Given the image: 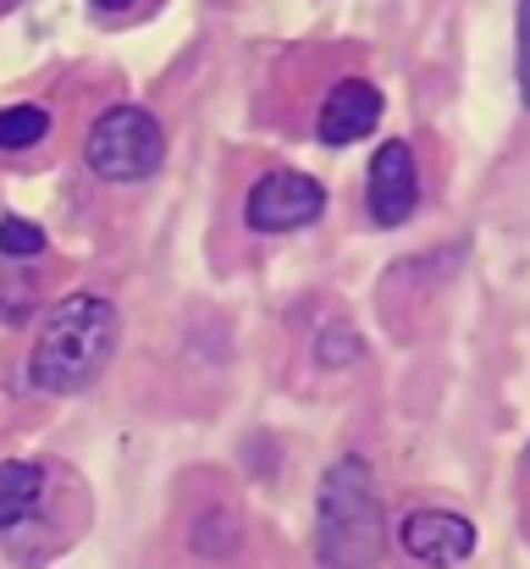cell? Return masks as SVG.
Wrapping results in <instances>:
<instances>
[{"instance_id":"6da1fadb","label":"cell","mask_w":530,"mask_h":569,"mask_svg":"<svg viewBox=\"0 0 530 569\" xmlns=\"http://www.w3.org/2000/svg\"><path fill=\"white\" fill-rule=\"evenodd\" d=\"M122 338V316L100 293H72L44 310L33 355H28V387L33 392H83L111 366Z\"/></svg>"},{"instance_id":"7a4b0ae2","label":"cell","mask_w":530,"mask_h":569,"mask_svg":"<svg viewBox=\"0 0 530 569\" xmlns=\"http://www.w3.org/2000/svg\"><path fill=\"white\" fill-rule=\"evenodd\" d=\"M387 553V515L364 459L343 453L316 492V559L327 569H376Z\"/></svg>"},{"instance_id":"3957f363","label":"cell","mask_w":530,"mask_h":569,"mask_svg":"<svg viewBox=\"0 0 530 569\" xmlns=\"http://www.w3.org/2000/svg\"><path fill=\"white\" fill-rule=\"evenodd\" d=\"M83 161L100 183H139L167 161V133L144 106H111L89 139H83Z\"/></svg>"},{"instance_id":"277c9868","label":"cell","mask_w":530,"mask_h":569,"mask_svg":"<svg viewBox=\"0 0 530 569\" xmlns=\"http://www.w3.org/2000/svg\"><path fill=\"white\" fill-rule=\"evenodd\" d=\"M321 210H327V189L310 172H266L243 199V221L254 232H293L310 227Z\"/></svg>"},{"instance_id":"5b68a950","label":"cell","mask_w":530,"mask_h":569,"mask_svg":"<svg viewBox=\"0 0 530 569\" xmlns=\"http://www.w3.org/2000/svg\"><path fill=\"white\" fill-rule=\"evenodd\" d=\"M364 204H370V221L376 227H403L414 216V204H420V167H414V150L403 139H387L370 156Z\"/></svg>"},{"instance_id":"8992f818","label":"cell","mask_w":530,"mask_h":569,"mask_svg":"<svg viewBox=\"0 0 530 569\" xmlns=\"http://www.w3.org/2000/svg\"><path fill=\"white\" fill-rule=\"evenodd\" d=\"M398 542H403L409 559H420V565H431V569H448L476 553V526L464 515H453V509H414L398 526Z\"/></svg>"},{"instance_id":"52a82bcc","label":"cell","mask_w":530,"mask_h":569,"mask_svg":"<svg viewBox=\"0 0 530 569\" xmlns=\"http://www.w3.org/2000/svg\"><path fill=\"white\" fill-rule=\"evenodd\" d=\"M381 122V89L364 83V78H343L332 83V94L321 100V117H316V139L343 150L353 139H370Z\"/></svg>"},{"instance_id":"ba28073f","label":"cell","mask_w":530,"mask_h":569,"mask_svg":"<svg viewBox=\"0 0 530 569\" xmlns=\"http://www.w3.org/2000/svg\"><path fill=\"white\" fill-rule=\"evenodd\" d=\"M39 498H44V470L39 465H28V459L0 465V531H17L22 520H33Z\"/></svg>"},{"instance_id":"9c48e42d","label":"cell","mask_w":530,"mask_h":569,"mask_svg":"<svg viewBox=\"0 0 530 569\" xmlns=\"http://www.w3.org/2000/svg\"><path fill=\"white\" fill-rule=\"evenodd\" d=\"M50 139V111L44 106H6L0 111V150H33Z\"/></svg>"},{"instance_id":"30bf717a","label":"cell","mask_w":530,"mask_h":569,"mask_svg":"<svg viewBox=\"0 0 530 569\" xmlns=\"http://www.w3.org/2000/svg\"><path fill=\"white\" fill-rule=\"evenodd\" d=\"M238 548V515L232 509H210L199 526H193V553L216 559V553H232Z\"/></svg>"},{"instance_id":"8fae6325","label":"cell","mask_w":530,"mask_h":569,"mask_svg":"<svg viewBox=\"0 0 530 569\" xmlns=\"http://www.w3.org/2000/svg\"><path fill=\"white\" fill-rule=\"evenodd\" d=\"M44 249V227L22 221V216H0V254L11 260H33Z\"/></svg>"},{"instance_id":"7c38bea8","label":"cell","mask_w":530,"mask_h":569,"mask_svg":"<svg viewBox=\"0 0 530 569\" xmlns=\"http://www.w3.org/2000/svg\"><path fill=\"white\" fill-rule=\"evenodd\" d=\"M514 78H520V100L530 111V0H520V17H514Z\"/></svg>"},{"instance_id":"4fadbf2b","label":"cell","mask_w":530,"mask_h":569,"mask_svg":"<svg viewBox=\"0 0 530 569\" xmlns=\"http://www.w3.org/2000/svg\"><path fill=\"white\" fill-rule=\"evenodd\" d=\"M94 6H106V11H122V6H133V0H94Z\"/></svg>"}]
</instances>
